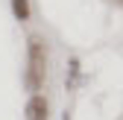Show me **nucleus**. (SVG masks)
Returning <instances> with one entry per match:
<instances>
[{
  "label": "nucleus",
  "mask_w": 123,
  "mask_h": 120,
  "mask_svg": "<svg viewBox=\"0 0 123 120\" xmlns=\"http://www.w3.org/2000/svg\"><path fill=\"white\" fill-rule=\"evenodd\" d=\"M47 111H50L47 108V100H44L41 94H32V97H29V102H26V120H50Z\"/></svg>",
  "instance_id": "obj_2"
},
{
  "label": "nucleus",
  "mask_w": 123,
  "mask_h": 120,
  "mask_svg": "<svg viewBox=\"0 0 123 120\" xmlns=\"http://www.w3.org/2000/svg\"><path fill=\"white\" fill-rule=\"evenodd\" d=\"M12 12L18 21H26L29 18V0H12Z\"/></svg>",
  "instance_id": "obj_3"
},
{
  "label": "nucleus",
  "mask_w": 123,
  "mask_h": 120,
  "mask_svg": "<svg viewBox=\"0 0 123 120\" xmlns=\"http://www.w3.org/2000/svg\"><path fill=\"white\" fill-rule=\"evenodd\" d=\"M117 3H123V0H117Z\"/></svg>",
  "instance_id": "obj_4"
},
{
  "label": "nucleus",
  "mask_w": 123,
  "mask_h": 120,
  "mask_svg": "<svg viewBox=\"0 0 123 120\" xmlns=\"http://www.w3.org/2000/svg\"><path fill=\"white\" fill-rule=\"evenodd\" d=\"M47 82V44L38 35H29L26 41V88L38 94Z\"/></svg>",
  "instance_id": "obj_1"
}]
</instances>
